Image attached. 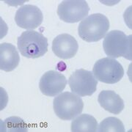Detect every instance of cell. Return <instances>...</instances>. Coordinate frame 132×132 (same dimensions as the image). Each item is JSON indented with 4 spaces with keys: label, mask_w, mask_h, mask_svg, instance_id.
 I'll use <instances>...</instances> for the list:
<instances>
[{
    "label": "cell",
    "mask_w": 132,
    "mask_h": 132,
    "mask_svg": "<svg viewBox=\"0 0 132 132\" xmlns=\"http://www.w3.org/2000/svg\"><path fill=\"white\" fill-rule=\"evenodd\" d=\"M68 85L72 92L79 96H90L96 91L98 80L93 72L79 69L69 77Z\"/></svg>",
    "instance_id": "cell-6"
},
{
    "label": "cell",
    "mask_w": 132,
    "mask_h": 132,
    "mask_svg": "<svg viewBox=\"0 0 132 132\" xmlns=\"http://www.w3.org/2000/svg\"><path fill=\"white\" fill-rule=\"evenodd\" d=\"M54 113L62 120H71L79 116L84 108L82 99L70 92L61 93L53 101Z\"/></svg>",
    "instance_id": "cell-4"
},
{
    "label": "cell",
    "mask_w": 132,
    "mask_h": 132,
    "mask_svg": "<svg viewBox=\"0 0 132 132\" xmlns=\"http://www.w3.org/2000/svg\"><path fill=\"white\" fill-rule=\"evenodd\" d=\"M66 85L67 80L63 74L56 71H48L40 78L39 88L43 95L54 97L60 94Z\"/></svg>",
    "instance_id": "cell-9"
},
{
    "label": "cell",
    "mask_w": 132,
    "mask_h": 132,
    "mask_svg": "<svg viewBox=\"0 0 132 132\" xmlns=\"http://www.w3.org/2000/svg\"><path fill=\"white\" fill-rule=\"evenodd\" d=\"M109 27V21L106 15L94 13L81 21L78 32L79 37L86 42H98L106 36Z\"/></svg>",
    "instance_id": "cell-1"
},
{
    "label": "cell",
    "mask_w": 132,
    "mask_h": 132,
    "mask_svg": "<svg viewBox=\"0 0 132 132\" xmlns=\"http://www.w3.org/2000/svg\"><path fill=\"white\" fill-rule=\"evenodd\" d=\"M20 62L16 48L11 43H3L0 45V69L6 72L13 71Z\"/></svg>",
    "instance_id": "cell-11"
},
{
    "label": "cell",
    "mask_w": 132,
    "mask_h": 132,
    "mask_svg": "<svg viewBox=\"0 0 132 132\" xmlns=\"http://www.w3.org/2000/svg\"><path fill=\"white\" fill-rule=\"evenodd\" d=\"M98 101L102 108L114 114L120 113L125 106L123 99L113 90L101 91L98 95Z\"/></svg>",
    "instance_id": "cell-12"
},
{
    "label": "cell",
    "mask_w": 132,
    "mask_h": 132,
    "mask_svg": "<svg viewBox=\"0 0 132 132\" xmlns=\"http://www.w3.org/2000/svg\"><path fill=\"white\" fill-rule=\"evenodd\" d=\"M78 49V42L69 34L63 33L59 35L52 42V51L54 54L62 60H68L75 57Z\"/></svg>",
    "instance_id": "cell-10"
},
{
    "label": "cell",
    "mask_w": 132,
    "mask_h": 132,
    "mask_svg": "<svg viewBox=\"0 0 132 132\" xmlns=\"http://www.w3.org/2000/svg\"><path fill=\"white\" fill-rule=\"evenodd\" d=\"M43 20V15L37 6L26 5L20 7L15 15V21L19 27L29 30L40 27Z\"/></svg>",
    "instance_id": "cell-8"
},
{
    "label": "cell",
    "mask_w": 132,
    "mask_h": 132,
    "mask_svg": "<svg viewBox=\"0 0 132 132\" xmlns=\"http://www.w3.org/2000/svg\"><path fill=\"white\" fill-rule=\"evenodd\" d=\"M18 48L23 57L37 59L48 52L47 38L43 34L34 30H27L18 38Z\"/></svg>",
    "instance_id": "cell-3"
},
{
    "label": "cell",
    "mask_w": 132,
    "mask_h": 132,
    "mask_svg": "<svg viewBox=\"0 0 132 132\" xmlns=\"http://www.w3.org/2000/svg\"><path fill=\"white\" fill-rule=\"evenodd\" d=\"M90 7L85 0H65L58 6L57 15L66 23H76L85 19Z\"/></svg>",
    "instance_id": "cell-7"
},
{
    "label": "cell",
    "mask_w": 132,
    "mask_h": 132,
    "mask_svg": "<svg viewBox=\"0 0 132 132\" xmlns=\"http://www.w3.org/2000/svg\"><path fill=\"white\" fill-rule=\"evenodd\" d=\"M97 131L124 132L125 128L121 120H120L118 118L109 117V118L104 119V120L100 123Z\"/></svg>",
    "instance_id": "cell-15"
},
{
    "label": "cell",
    "mask_w": 132,
    "mask_h": 132,
    "mask_svg": "<svg viewBox=\"0 0 132 132\" xmlns=\"http://www.w3.org/2000/svg\"><path fill=\"white\" fill-rule=\"evenodd\" d=\"M93 73L98 81L106 84H116L122 79L124 69L115 59L105 57L95 63Z\"/></svg>",
    "instance_id": "cell-5"
},
{
    "label": "cell",
    "mask_w": 132,
    "mask_h": 132,
    "mask_svg": "<svg viewBox=\"0 0 132 132\" xmlns=\"http://www.w3.org/2000/svg\"><path fill=\"white\" fill-rule=\"evenodd\" d=\"M1 131L27 132L28 127L27 123L19 117H10L4 121H1Z\"/></svg>",
    "instance_id": "cell-14"
},
{
    "label": "cell",
    "mask_w": 132,
    "mask_h": 132,
    "mask_svg": "<svg viewBox=\"0 0 132 132\" xmlns=\"http://www.w3.org/2000/svg\"><path fill=\"white\" fill-rule=\"evenodd\" d=\"M106 54L110 58L125 57L132 60V35H126L120 30H112L106 35L103 42Z\"/></svg>",
    "instance_id": "cell-2"
},
{
    "label": "cell",
    "mask_w": 132,
    "mask_h": 132,
    "mask_svg": "<svg viewBox=\"0 0 132 132\" xmlns=\"http://www.w3.org/2000/svg\"><path fill=\"white\" fill-rule=\"evenodd\" d=\"M71 129L72 132H95L98 129V122L93 116L82 114L73 119Z\"/></svg>",
    "instance_id": "cell-13"
}]
</instances>
